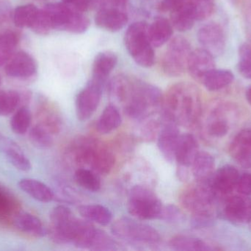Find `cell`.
<instances>
[{
    "label": "cell",
    "instance_id": "8d00e7d4",
    "mask_svg": "<svg viewBox=\"0 0 251 251\" xmlns=\"http://www.w3.org/2000/svg\"><path fill=\"white\" fill-rule=\"evenodd\" d=\"M19 203L6 187L0 185V219H8L19 213Z\"/></svg>",
    "mask_w": 251,
    "mask_h": 251
},
{
    "label": "cell",
    "instance_id": "484cf974",
    "mask_svg": "<svg viewBox=\"0 0 251 251\" xmlns=\"http://www.w3.org/2000/svg\"><path fill=\"white\" fill-rule=\"evenodd\" d=\"M192 173L198 182L209 181L215 169V159L206 151H199L191 165Z\"/></svg>",
    "mask_w": 251,
    "mask_h": 251
},
{
    "label": "cell",
    "instance_id": "4fadbf2b",
    "mask_svg": "<svg viewBox=\"0 0 251 251\" xmlns=\"http://www.w3.org/2000/svg\"><path fill=\"white\" fill-rule=\"evenodd\" d=\"M221 215L236 225L249 224L251 221V198L249 196L234 195L226 197Z\"/></svg>",
    "mask_w": 251,
    "mask_h": 251
},
{
    "label": "cell",
    "instance_id": "8992f818",
    "mask_svg": "<svg viewBox=\"0 0 251 251\" xmlns=\"http://www.w3.org/2000/svg\"><path fill=\"white\" fill-rule=\"evenodd\" d=\"M83 220L75 218L70 209L64 206L54 207L50 213L48 234L54 243L74 244Z\"/></svg>",
    "mask_w": 251,
    "mask_h": 251
},
{
    "label": "cell",
    "instance_id": "7dc6e473",
    "mask_svg": "<svg viewBox=\"0 0 251 251\" xmlns=\"http://www.w3.org/2000/svg\"><path fill=\"white\" fill-rule=\"evenodd\" d=\"M236 190L243 195H251V173L240 175Z\"/></svg>",
    "mask_w": 251,
    "mask_h": 251
},
{
    "label": "cell",
    "instance_id": "e0dca14e",
    "mask_svg": "<svg viewBox=\"0 0 251 251\" xmlns=\"http://www.w3.org/2000/svg\"><path fill=\"white\" fill-rule=\"evenodd\" d=\"M4 71L10 78L26 79L36 73V62L28 53L18 52L7 62Z\"/></svg>",
    "mask_w": 251,
    "mask_h": 251
},
{
    "label": "cell",
    "instance_id": "6da1fadb",
    "mask_svg": "<svg viewBox=\"0 0 251 251\" xmlns=\"http://www.w3.org/2000/svg\"><path fill=\"white\" fill-rule=\"evenodd\" d=\"M163 106L165 117L187 128L196 125L201 116L200 92L190 83L173 85L164 97Z\"/></svg>",
    "mask_w": 251,
    "mask_h": 251
},
{
    "label": "cell",
    "instance_id": "7402d4cb",
    "mask_svg": "<svg viewBox=\"0 0 251 251\" xmlns=\"http://www.w3.org/2000/svg\"><path fill=\"white\" fill-rule=\"evenodd\" d=\"M199 152V145L196 137L190 134L180 136L175 153V160L180 167H191Z\"/></svg>",
    "mask_w": 251,
    "mask_h": 251
},
{
    "label": "cell",
    "instance_id": "f546056e",
    "mask_svg": "<svg viewBox=\"0 0 251 251\" xmlns=\"http://www.w3.org/2000/svg\"><path fill=\"white\" fill-rule=\"evenodd\" d=\"M234 79L231 71L214 69L203 78L201 84L209 91H217L229 85Z\"/></svg>",
    "mask_w": 251,
    "mask_h": 251
},
{
    "label": "cell",
    "instance_id": "d6a6232c",
    "mask_svg": "<svg viewBox=\"0 0 251 251\" xmlns=\"http://www.w3.org/2000/svg\"><path fill=\"white\" fill-rule=\"evenodd\" d=\"M174 250L181 251H202L216 250L209 243L196 237L189 236H176L170 242Z\"/></svg>",
    "mask_w": 251,
    "mask_h": 251
},
{
    "label": "cell",
    "instance_id": "603a6c76",
    "mask_svg": "<svg viewBox=\"0 0 251 251\" xmlns=\"http://www.w3.org/2000/svg\"><path fill=\"white\" fill-rule=\"evenodd\" d=\"M118 63V56L110 51L99 53L94 59L91 80L105 85L106 81Z\"/></svg>",
    "mask_w": 251,
    "mask_h": 251
},
{
    "label": "cell",
    "instance_id": "7bdbcfd3",
    "mask_svg": "<svg viewBox=\"0 0 251 251\" xmlns=\"http://www.w3.org/2000/svg\"><path fill=\"white\" fill-rule=\"evenodd\" d=\"M196 8V20L207 19L213 13L215 0H193Z\"/></svg>",
    "mask_w": 251,
    "mask_h": 251
},
{
    "label": "cell",
    "instance_id": "ab89813d",
    "mask_svg": "<svg viewBox=\"0 0 251 251\" xmlns=\"http://www.w3.org/2000/svg\"><path fill=\"white\" fill-rule=\"evenodd\" d=\"M76 183L85 190L98 192L101 188V180L97 172L86 168H79L75 172Z\"/></svg>",
    "mask_w": 251,
    "mask_h": 251
},
{
    "label": "cell",
    "instance_id": "74e56055",
    "mask_svg": "<svg viewBox=\"0 0 251 251\" xmlns=\"http://www.w3.org/2000/svg\"><path fill=\"white\" fill-rule=\"evenodd\" d=\"M32 122V114L26 106H22L14 112L10 119V128L18 135H23L27 132Z\"/></svg>",
    "mask_w": 251,
    "mask_h": 251
},
{
    "label": "cell",
    "instance_id": "b9f144b4",
    "mask_svg": "<svg viewBox=\"0 0 251 251\" xmlns=\"http://www.w3.org/2000/svg\"><path fill=\"white\" fill-rule=\"evenodd\" d=\"M117 243L112 239L107 233L97 229L91 250L113 251L117 250Z\"/></svg>",
    "mask_w": 251,
    "mask_h": 251
},
{
    "label": "cell",
    "instance_id": "1f68e13d",
    "mask_svg": "<svg viewBox=\"0 0 251 251\" xmlns=\"http://www.w3.org/2000/svg\"><path fill=\"white\" fill-rule=\"evenodd\" d=\"M79 212L84 219L104 226L110 224L113 220L110 209L101 205H85L79 207Z\"/></svg>",
    "mask_w": 251,
    "mask_h": 251
},
{
    "label": "cell",
    "instance_id": "44dd1931",
    "mask_svg": "<svg viewBox=\"0 0 251 251\" xmlns=\"http://www.w3.org/2000/svg\"><path fill=\"white\" fill-rule=\"evenodd\" d=\"M0 151L16 169L28 172L32 169L30 161L17 143L0 132Z\"/></svg>",
    "mask_w": 251,
    "mask_h": 251
},
{
    "label": "cell",
    "instance_id": "3957f363",
    "mask_svg": "<svg viewBox=\"0 0 251 251\" xmlns=\"http://www.w3.org/2000/svg\"><path fill=\"white\" fill-rule=\"evenodd\" d=\"M163 100L159 88L134 79L131 94L125 105V112L133 119H146L155 109L163 106Z\"/></svg>",
    "mask_w": 251,
    "mask_h": 251
},
{
    "label": "cell",
    "instance_id": "277c9868",
    "mask_svg": "<svg viewBox=\"0 0 251 251\" xmlns=\"http://www.w3.org/2000/svg\"><path fill=\"white\" fill-rule=\"evenodd\" d=\"M149 25L144 22L131 24L125 34V42L127 51L139 66L150 68L155 63L153 47L148 33Z\"/></svg>",
    "mask_w": 251,
    "mask_h": 251
},
{
    "label": "cell",
    "instance_id": "4316f807",
    "mask_svg": "<svg viewBox=\"0 0 251 251\" xmlns=\"http://www.w3.org/2000/svg\"><path fill=\"white\" fill-rule=\"evenodd\" d=\"M149 39L153 47H160L171 40L174 27L168 19L158 17L148 28Z\"/></svg>",
    "mask_w": 251,
    "mask_h": 251
},
{
    "label": "cell",
    "instance_id": "f6af8a7d",
    "mask_svg": "<svg viewBox=\"0 0 251 251\" xmlns=\"http://www.w3.org/2000/svg\"><path fill=\"white\" fill-rule=\"evenodd\" d=\"M187 0H156V9L161 13H171L182 5Z\"/></svg>",
    "mask_w": 251,
    "mask_h": 251
},
{
    "label": "cell",
    "instance_id": "9a60e30c",
    "mask_svg": "<svg viewBox=\"0 0 251 251\" xmlns=\"http://www.w3.org/2000/svg\"><path fill=\"white\" fill-rule=\"evenodd\" d=\"M239 171L231 165H224L214 172L209 184L217 197H226L237 189Z\"/></svg>",
    "mask_w": 251,
    "mask_h": 251
},
{
    "label": "cell",
    "instance_id": "ac0fdd59",
    "mask_svg": "<svg viewBox=\"0 0 251 251\" xmlns=\"http://www.w3.org/2000/svg\"><path fill=\"white\" fill-rule=\"evenodd\" d=\"M125 9L114 7H101L95 16V23L99 28L110 32L123 29L128 22Z\"/></svg>",
    "mask_w": 251,
    "mask_h": 251
},
{
    "label": "cell",
    "instance_id": "cb8c5ba5",
    "mask_svg": "<svg viewBox=\"0 0 251 251\" xmlns=\"http://www.w3.org/2000/svg\"><path fill=\"white\" fill-rule=\"evenodd\" d=\"M196 20L193 0H187L182 5L171 13L173 27L179 32H187L193 28Z\"/></svg>",
    "mask_w": 251,
    "mask_h": 251
},
{
    "label": "cell",
    "instance_id": "d6986e66",
    "mask_svg": "<svg viewBox=\"0 0 251 251\" xmlns=\"http://www.w3.org/2000/svg\"><path fill=\"white\" fill-rule=\"evenodd\" d=\"M214 69L215 61L212 55L203 48L192 51L187 69L193 79L201 83L203 78Z\"/></svg>",
    "mask_w": 251,
    "mask_h": 251
},
{
    "label": "cell",
    "instance_id": "5bb4252c",
    "mask_svg": "<svg viewBox=\"0 0 251 251\" xmlns=\"http://www.w3.org/2000/svg\"><path fill=\"white\" fill-rule=\"evenodd\" d=\"M197 38L203 49L216 57L225 51L226 36L221 25L217 23L206 24L198 31Z\"/></svg>",
    "mask_w": 251,
    "mask_h": 251
},
{
    "label": "cell",
    "instance_id": "83f0119b",
    "mask_svg": "<svg viewBox=\"0 0 251 251\" xmlns=\"http://www.w3.org/2000/svg\"><path fill=\"white\" fill-rule=\"evenodd\" d=\"M19 187L26 195L42 203H49L54 199L52 190L41 181L33 178H23L19 182Z\"/></svg>",
    "mask_w": 251,
    "mask_h": 251
},
{
    "label": "cell",
    "instance_id": "d590c367",
    "mask_svg": "<svg viewBox=\"0 0 251 251\" xmlns=\"http://www.w3.org/2000/svg\"><path fill=\"white\" fill-rule=\"evenodd\" d=\"M39 9L32 4L19 6L13 12V22L19 28H32L38 17Z\"/></svg>",
    "mask_w": 251,
    "mask_h": 251
},
{
    "label": "cell",
    "instance_id": "7a4b0ae2",
    "mask_svg": "<svg viewBox=\"0 0 251 251\" xmlns=\"http://www.w3.org/2000/svg\"><path fill=\"white\" fill-rule=\"evenodd\" d=\"M71 151L76 165L91 169L98 175H107L114 166V156L110 149L96 139H79Z\"/></svg>",
    "mask_w": 251,
    "mask_h": 251
},
{
    "label": "cell",
    "instance_id": "60d3db41",
    "mask_svg": "<svg viewBox=\"0 0 251 251\" xmlns=\"http://www.w3.org/2000/svg\"><path fill=\"white\" fill-rule=\"evenodd\" d=\"M239 72L247 79H251V44L245 43L239 48Z\"/></svg>",
    "mask_w": 251,
    "mask_h": 251
},
{
    "label": "cell",
    "instance_id": "ee69618b",
    "mask_svg": "<svg viewBox=\"0 0 251 251\" xmlns=\"http://www.w3.org/2000/svg\"><path fill=\"white\" fill-rule=\"evenodd\" d=\"M182 218V212L176 206L173 205H169L162 208V213L159 217V219L172 223L178 222L181 221Z\"/></svg>",
    "mask_w": 251,
    "mask_h": 251
},
{
    "label": "cell",
    "instance_id": "4dcf8cb0",
    "mask_svg": "<svg viewBox=\"0 0 251 251\" xmlns=\"http://www.w3.org/2000/svg\"><path fill=\"white\" fill-rule=\"evenodd\" d=\"M122 119L119 109L115 105H109L103 111L97 122V131L101 134H107L117 129Z\"/></svg>",
    "mask_w": 251,
    "mask_h": 251
},
{
    "label": "cell",
    "instance_id": "5b68a950",
    "mask_svg": "<svg viewBox=\"0 0 251 251\" xmlns=\"http://www.w3.org/2000/svg\"><path fill=\"white\" fill-rule=\"evenodd\" d=\"M53 29L80 34L89 28L90 21L82 12L65 2L50 3L43 9Z\"/></svg>",
    "mask_w": 251,
    "mask_h": 251
},
{
    "label": "cell",
    "instance_id": "c3c4849f",
    "mask_svg": "<svg viewBox=\"0 0 251 251\" xmlns=\"http://www.w3.org/2000/svg\"><path fill=\"white\" fill-rule=\"evenodd\" d=\"M246 99H247V101L249 102V104L251 106V85L248 88L247 91H246Z\"/></svg>",
    "mask_w": 251,
    "mask_h": 251
},
{
    "label": "cell",
    "instance_id": "2e32d148",
    "mask_svg": "<svg viewBox=\"0 0 251 251\" xmlns=\"http://www.w3.org/2000/svg\"><path fill=\"white\" fill-rule=\"evenodd\" d=\"M164 122L158 134L157 145L162 156L171 162L175 160L176 150L181 135L177 124L165 116Z\"/></svg>",
    "mask_w": 251,
    "mask_h": 251
},
{
    "label": "cell",
    "instance_id": "d4e9b609",
    "mask_svg": "<svg viewBox=\"0 0 251 251\" xmlns=\"http://www.w3.org/2000/svg\"><path fill=\"white\" fill-rule=\"evenodd\" d=\"M13 223L19 231L33 237H42L48 234V229L41 220L28 212H19L13 218Z\"/></svg>",
    "mask_w": 251,
    "mask_h": 251
},
{
    "label": "cell",
    "instance_id": "52a82bcc",
    "mask_svg": "<svg viewBox=\"0 0 251 251\" xmlns=\"http://www.w3.org/2000/svg\"><path fill=\"white\" fill-rule=\"evenodd\" d=\"M128 212L139 221L159 219L162 213V202L147 187L135 186L130 192L127 205Z\"/></svg>",
    "mask_w": 251,
    "mask_h": 251
},
{
    "label": "cell",
    "instance_id": "f35d334b",
    "mask_svg": "<svg viewBox=\"0 0 251 251\" xmlns=\"http://www.w3.org/2000/svg\"><path fill=\"white\" fill-rule=\"evenodd\" d=\"M53 133L42 124L35 125L29 131V140L35 147L47 149L53 144Z\"/></svg>",
    "mask_w": 251,
    "mask_h": 251
},
{
    "label": "cell",
    "instance_id": "ba28073f",
    "mask_svg": "<svg viewBox=\"0 0 251 251\" xmlns=\"http://www.w3.org/2000/svg\"><path fill=\"white\" fill-rule=\"evenodd\" d=\"M217 198L209 181H197L183 192L181 203L192 215H215Z\"/></svg>",
    "mask_w": 251,
    "mask_h": 251
},
{
    "label": "cell",
    "instance_id": "f1b7e54d",
    "mask_svg": "<svg viewBox=\"0 0 251 251\" xmlns=\"http://www.w3.org/2000/svg\"><path fill=\"white\" fill-rule=\"evenodd\" d=\"M133 80L124 75H116L109 83L108 91L110 98L124 106L131 94Z\"/></svg>",
    "mask_w": 251,
    "mask_h": 251
},
{
    "label": "cell",
    "instance_id": "7c38bea8",
    "mask_svg": "<svg viewBox=\"0 0 251 251\" xmlns=\"http://www.w3.org/2000/svg\"><path fill=\"white\" fill-rule=\"evenodd\" d=\"M104 85L90 80L76 99V115L80 121H86L98 109Z\"/></svg>",
    "mask_w": 251,
    "mask_h": 251
},
{
    "label": "cell",
    "instance_id": "f907efd6",
    "mask_svg": "<svg viewBox=\"0 0 251 251\" xmlns=\"http://www.w3.org/2000/svg\"><path fill=\"white\" fill-rule=\"evenodd\" d=\"M0 84H1V78H0Z\"/></svg>",
    "mask_w": 251,
    "mask_h": 251
},
{
    "label": "cell",
    "instance_id": "681fc988",
    "mask_svg": "<svg viewBox=\"0 0 251 251\" xmlns=\"http://www.w3.org/2000/svg\"><path fill=\"white\" fill-rule=\"evenodd\" d=\"M249 225H250V227H251V221H250V223H249Z\"/></svg>",
    "mask_w": 251,
    "mask_h": 251
},
{
    "label": "cell",
    "instance_id": "836d02e7",
    "mask_svg": "<svg viewBox=\"0 0 251 251\" xmlns=\"http://www.w3.org/2000/svg\"><path fill=\"white\" fill-rule=\"evenodd\" d=\"M26 97L15 90L0 91V116H8L23 106Z\"/></svg>",
    "mask_w": 251,
    "mask_h": 251
},
{
    "label": "cell",
    "instance_id": "30bf717a",
    "mask_svg": "<svg viewBox=\"0 0 251 251\" xmlns=\"http://www.w3.org/2000/svg\"><path fill=\"white\" fill-rule=\"evenodd\" d=\"M191 53V45L187 38L182 36L173 38L162 56L164 73L169 77L181 76L187 69Z\"/></svg>",
    "mask_w": 251,
    "mask_h": 251
},
{
    "label": "cell",
    "instance_id": "bcb514c9",
    "mask_svg": "<svg viewBox=\"0 0 251 251\" xmlns=\"http://www.w3.org/2000/svg\"><path fill=\"white\" fill-rule=\"evenodd\" d=\"M192 226L194 228H204L215 223V215H192Z\"/></svg>",
    "mask_w": 251,
    "mask_h": 251
},
{
    "label": "cell",
    "instance_id": "9c48e42d",
    "mask_svg": "<svg viewBox=\"0 0 251 251\" xmlns=\"http://www.w3.org/2000/svg\"><path fill=\"white\" fill-rule=\"evenodd\" d=\"M111 230L118 238L131 243L156 244L161 240L160 234L154 228L131 218L117 220Z\"/></svg>",
    "mask_w": 251,
    "mask_h": 251
},
{
    "label": "cell",
    "instance_id": "8fae6325",
    "mask_svg": "<svg viewBox=\"0 0 251 251\" xmlns=\"http://www.w3.org/2000/svg\"><path fill=\"white\" fill-rule=\"evenodd\" d=\"M237 109L231 103H218L208 114L205 123V129L209 137L221 139L227 135Z\"/></svg>",
    "mask_w": 251,
    "mask_h": 251
},
{
    "label": "cell",
    "instance_id": "ffe728a7",
    "mask_svg": "<svg viewBox=\"0 0 251 251\" xmlns=\"http://www.w3.org/2000/svg\"><path fill=\"white\" fill-rule=\"evenodd\" d=\"M231 157L245 168H251V128L243 130L233 139L229 146Z\"/></svg>",
    "mask_w": 251,
    "mask_h": 251
},
{
    "label": "cell",
    "instance_id": "e575fe53",
    "mask_svg": "<svg viewBox=\"0 0 251 251\" xmlns=\"http://www.w3.org/2000/svg\"><path fill=\"white\" fill-rule=\"evenodd\" d=\"M19 36L13 30H5L0 33V66L7 63L16 53Z\"/></svg>",
    "mask_w": 251,
    "mask_h": 251
}]
</instances>
